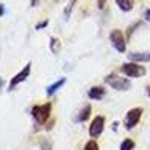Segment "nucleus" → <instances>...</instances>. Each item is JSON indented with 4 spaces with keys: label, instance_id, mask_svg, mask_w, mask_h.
Wrapping results in <instances>:
<instances>
[{
    "label": "nucleus",
    "instance_id": "obj_1",
    "mask_svg": "<svg viewBox=\"0 0 150 150\" xmlns=\"http://www.w3.org/2000/svg\"><path fill=\"white\" fill-rule=\"evenodd\" d=\"M51 108H53V105L50 102L42 104V105H35L32 108V116H33L35 122L38 125H44L48 120L50 114H51Z\"/></svg>",
    "mask_w": 150,
    "mask_h": 150
},
{
    "label": "nucleus",
    "instance_id": "obj_2",
    "mask_svg": "<svg viewBox=\"0 0 150 150\" xmlns=\"http://www.w3.org/2000/svg\"><path fill=\"white\" fill-rule=\"evenodd\" d=\"M120 71L126 75L129 78H138V77H143L146 75V68L135 63V62H129V63H123Z\"/></svg>",
    "mask_w": 150,
    "mask_h": 150
},
{
    "label": "nucleus",
    "instance_id": "obj_3",
    "mask_svg": "<svg viewBox=\"0 0 150 150\" xmlns=\"http://www.w3.org/2000/svg\"><path fill=\"white\" fill-rule=\"evenodd\" d=\"M141 116H143V108H141V107L131 108V110L126 112V117H125V128H126L128 131L134 129L137 125H138Z\"/></svg>",
    "mask_w": 150,
    "mask_h": 150
},
{
    "label": "nucleus",
    "instance_id": "obj_4",
    "mask_svg": "<svg viewBox=\"0 0 150 150\" xmlns=\"http://www.w3.org/2000/svg\"><path fill=\"white\" fill-rule=\"evenodd\" d=\"M107 84H110L112 89H116V90H120V92H125V90H129V87H131V81L128 78H123V77H119V75H114V74H111L108 75V77L105 78Z\"/></svg>",
    "mask_w": 150,
    "mask_h": 150
},
{
    "label": "nucleus",
    "instance_id": "obj_5",
    "mask_svg": "<svg viewBox=\"0 0 150 150\" xmlns=\"http://www.w3.org/2000/svg\"><path fill=\"white\" fill-rule=\"evenodd\" d=\"M110 41H111L112 47H114L119 53H125V51H126V41H125V36H123V33L119 29L112 30L110 33Z\"/></svg>",
    "mask_w": 150,
    "mask_h": 150
},
{
    "label": "nucleus",
    "instance_id": "obj_6",
    "mask_svg": "<svg viewBox=\"0 0 150 150\" xmlns=\"http://www.w3.org/2000/svg\"><path fill=\"white\" fill-rule=\"evenodd\" d=\"M104 125H105V117L104 116H96L92 123H90V128H89V135L92 138H96L102 134L104 131Z\"/></svg>",
    "mask_w": 150,
    "mask_h": 150
},
{
    "label": "nucleus",
    "instance_id": "obj_7",
    "mask_svg": "<svg viewBox=\"0 0 150 150\" xmlns=\"http://www.w3.org/2000/svg\"><path fill=\"white\" fill-rule=\"evenodd\" d=\"M30 72H32V63H27L26 66H24V69H21V71H20L17 75H14V78L11 80L9 90H14V89H15V87H17L20 83H23L26 78H29Z\"/></svg>",
    "mask_w": 150,
    "mask_h": 150
},
{
    "label": "nucleus",
    "instance_id": "obj_8",
    "mask_svg": "<svg viewBox=\"0 0 150 150\" xmlns=\"http://www.w3.org/2000/svg\"><path fill=\"white\" fill-rule=\"evenodd\" d=\"M89 98L90 99H95V101H99V99H102L104 96H105V90L102 89V87H98V86H95V87H92V89L89 90Z\"/></svg>",
    "mask_w": 150,
    "mask_h": 150
},
{
    "label": "nucleus",
    "instance_id": "obj_9",
    "mask_svg": "<svg viewBox=\"0 0 150 150\" xmlns=\"http://www.w3.org/2000/svg\"><path fill=\"white\" fill-rule=\"evenodd\" d=\"M129 59L135 62V63H138V62H150V53H131Z\"/></svg>",
    "mask_w": 150,
    "mask_h": 150
},
{
    "label": "nucleus",
    "instance_id": "obj_10",
    "mask_svg": "<svg viewBox=\"0 0 150 150\" xmlns=\"http://www.w3.org/2000/svg\"><path fill=\"white\" fill-rule=\"evenodd\" d=\"M65 83H66V78H60V80H57L56 83H53L51 86H48V87H47V95H48V96L54 95V93H56V92H57Z\"/></svg>",
    "mask_w": 150,
    "mask_h": 150
},
{
    "label": "nucleus",
    "instance_id": "obj_11",
    "mask_svg": "<svg viewBox=\"0 0 150 150\" xmlns=\"http://www.w3.org/2000/svg\"><path fill=\"white\" fill-rule=\"evenodd\" d=\"M116 3L123 12H129L134 8V0H116Z\"/></svg>",
    "mask_w": 150,
    "mask_h": 150
},
{
    "label": "nucleus",
    "instance_id": "obj_12",
    "mask_svg": "<svg viewBox=\"0 0 150 150\" xmlns=\"http://www.w3.org/2000/svg\"><path fill=\"white\" fill-rule=\"evenodd\" d=\"M90 114H92V107H90V105H86V107L80 111V114H78V117H77V122H86L87 119L90 117Z\"/></svg>",
    "mask_w": 150,
    "mask_h": 150
},
{
    "label": "nucleus",
    "instance_id": "obj_13",
    "mask_svg": "<svg viewBox=\"0 0 150 150\" xmlns=\"http://www.w3.org/2000/svg\"><path fill=\"white\" fill-rule=\"evenodd\" d=\"M134 147H135V143L131 138L123 140L122 144H120V150H134Z\"/></svg>",
    "mask_w": 150,
    "mask_h": 150
},
{
    "label": "nucleus",
    "instance_id": "obj_14",
    "mask_svg": "<svg viewBox=\"0 0 150 150\" xmlns=\"http://www.w3.org/2000/svg\"><path fill=\"white\" fill-rule=\"evenodd\" d=\"M50 50L54 53V54H57L59 51H60V41L57 39V38H51V44H50Z\"/></svg>",
    "mask_w": 150,
    "mask_h": 150
},
{
    "label": "nucleus",
    "instance_id": "obj_15",
    "mask_svg": "<svg viewBox=\"0 0 150 150\" xmlns=\"http://www.w3.org/2000/svg\"><path fill=\"white\" fill-rule=\"evenodd\" d=\"M77 2H78V0H69V3H68L66 8H65V20L69 18L71 12H72V9H74V6H75V3H77Z\"/></svg>",
    "mask_w": 150,
    "mask_h": 150
},
{
    "label": "nucleus",
    "instance_id": "obj_16",
    "mask_svg": "<svg viewBox=\"0 0 150 150\" xmlns=\"http://www.w3.org/2000/svg\"><path fill=\"white\" fill-rule=\"evenodd\" d=\"M84 150H99V146L95 140H90V141H87L86 146H84Z\"/></svg>",
    "mask_w": 150,
    "mask_h": 150
},
{
    "label": "nucleus",
    "instance_id": "obj_17",
    "mask_svg": "<svg viewBox=\"0 0 150 150\" xmlns=\"http://www.w3.org/2000/svg\"><path fill=\"white\" fill-rule=\"evenodd\" d=\"M47 24H48L47 20H45V21H41V23H38V24H36V27H35V29H36V30H41V29L47 27Z\"/></svg>",
    "mask_w": 150,
    "mask_h": 150
},
{
    "label": "nucleus",
    "instance_id": "obj_18",
    "mask_svg": "<svg viewBox=\"0 0 150 150\" xmlns=\"http://www.w3.org/2000/svg\"><path fill=\"white\" fill-rule=\"evenodd\" d=\"M41 147H42V150H51V144H50L48 141H44L41 144Z\"/></svg>",
    "mask_w": 150,
    "mask_h": 150
},
{
    "label": "nucleus",
    "instance_id": "obj_19",
    "mask_svg": "<svg viewBox=\"0 0 150 150\" xmlns=\"http://www.w3.org/2000/svg\"><path fill=\"white\" fill-rule=\"evenodd\" d=\"M105 3H107V0H98V8L102 9V8L105 6Z\"/></svg>",
    "mask_w": 150,
    "mask_h": 150
},
{
    "label": "nucleus",
    "instance_id": "obj_20",
    "mask_svg": "<svg viewBox=\"0 0 150 150\" xmlns=\"http://www.w3.org/2000/svg\"><path fill=\"white\" fill-rule=\"evenodd\" d=\"M144 18H146V20L150 23V9H147V11L144 12Z\"/></svg>",
    "mask_w": 150,
    "mask_h": 150
},
{
    "label": "nucleus",
    "instance_id": "obj_21",
    "mask_svg": "<svg viewBox=\"0 0 150 150\" xmlns=\"http://www.w3.org/2000/svg\"><path fill=\"white\" fill-rule=\"evenodd\" d=\"M30 5L35 8V6H38V5H39V0H30Z\"/></svg>",
    "mask_w": 150,
    "mask_h": 150
},
{
    "label": "nucleus",
    "instance_id": "obj_22",
    "mask_svg": "<svg viewBox=\"0 0 150 150\" xmlns=\"http://www.w3.org/2000/svg\"><path fill=\"white\" fill-rule=\"evenodd\" d=\"M0 15H5V5H0Z\"/></svg>",
    "mask_w": 150,
    "mask_h": 150
},
{
    "label": "nucleus",
    "instance_id": "obj_23",
    "mask_svg": "<svg viewBox=\"0 0 150 150\" xmlns=\"http://www.w3.org/2000/svg\"><path fill=\"white\" fill-rule=\"evenodd\" d=\"M146 92H147V95H149V96H150V84H149V86H147V87H146Z\"/></svg>",
    "mask_w": 150,
    "mask_h": 150
},
{
    "label": "nucleus",
    "instance_id": "obj_24",
    "mask_svg": "<svg viewBox=\"0 0 150 150\" xmlns=\"http://www.w3.org/2000/svg\"><path fill=\"white\" fill-rule=\"evenodd\" d=\"M54 2H60V0H54Z\"/></svg>",
    "mask_w": 150,
    "mask_h": 150
}]
</instances>
